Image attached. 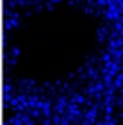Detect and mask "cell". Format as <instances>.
I'll return each mask as SVG.
<instances>
[]
</instances>
